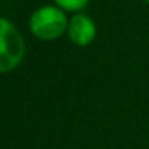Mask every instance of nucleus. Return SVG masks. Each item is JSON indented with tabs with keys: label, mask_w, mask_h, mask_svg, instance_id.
I'll use <instances>...</instances> for the list:
<instances>
[{
	"label": "nucleus",
	"mask_w": 149,
	"mask_h": 149,
	"mask_svg": "<svg viewBox=\"0 0 149 149\" xmlns=\"http://www.w3.org/2000/svg\"><path fill=\"white\" fill-rule=\"evenodd\" d=\"M68 36L71 42L77 47H88L96 39V24L88 15L75 13L69 19Z\"/></svg>",
	"instance_id": "nucleus-3"
},
{
	"label": "nucleus",
	"mask_w": 149,
	"mask_h": 149,
	"mask_svg": "<svg viewBox=\"0 0 149 149\" xmlns=\"http://www.w3.org/2000/svg\"><path fill=\"white\" fill-rule=\"evenodd\" d=\"M69 19L64 10L56 5H43L37 8L29 19V29L37 39L52 42L68 32Z\"/></svg>",
	"instance_id": "nucleus-1"
},
{
	"label": "nucleus",
	"mask_w": 149,
	"mask_h": 149,
	"mask_svg": "<svg viewBox=\"0 0 149 149\" xmlns=\"http://www.w3.org/2000/svg\"><path fill=\"white\" fill-rule=\"evenodd\" d=\"M56 7H59L64 11H72V13H77V11H82L88 3L90 0H53Z\"/></svg>",
	"instance_id": "nucleus-4"
},
{
	"label": "nucleus",
	"mask_w": 149,
	"mask_h": 149,
	"mask_svg": "<svg viewBox=\"0 0 149 149\" xmlns=\"http://www.w3.org/2000/svg\"><path fill=\"white\" fill-rule=\"evenodd\" d=\"M26 55L24 39L13 23L0 18V74L11 72L23 63Z\"/></svg>",
	"instance_id": "nucleus-2"
},
{
	"label": "nucleus",
	"mask_w": 149,
	"mask_h": 149,
	"mask_svg": "<svg viewBox=\"0 0 149 149\" xmlns=\"http://www.w3.org/2000/svg\"><path fill=\"white\" fill-rule=\"evenodd\" d=\"M144 2H146V3H149V0H144Z\"/></svg>",
	"instance_id": "nucleus-5"
}]
</instances>
